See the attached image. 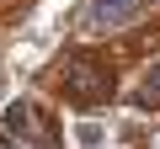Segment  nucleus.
<instances>
[{
    "label": "nucleus",
    "mask_w": 160,
    "mask_h": 149,
    "mask_svg": "<svg viewBox=\"0 0 160 149\" xmlns=\"http://www.w3.org/2000/svg\"><path fill=\"white\" fill-rule=\"evenodd\" d=\"M133 6H139V0H91L86 16H91V27H123L133 16Z\"/></svg>",
    "instance_id": "obj_2"
},
{
    "label": "nucleus",
    "mask_w": 160,
    "mask_h": 149,
    "mask_svg": "<svg viewBox=\"0 0 160 149\" xmlns=\"http://www.w3.org/2000/svg\"><path fill=\"white\" fill-rule=\"evenodd\" d=\"M139 101H149V107H160V69L149 74V85H144V96H139Z\"/></svg>",
    "instance_id": "obj_3"
},
{
    "label": "nucleus",
    "mask_w": 160,
    "mask_h": 149,
    "mask_svg": "<svg viewBox=\"0 0 160 149\" xmlns=\"http://www.w3.org/2000/svg\"><path fill=\"white\" fill-rule=\"evenodd\" d=\"M64 96L69 101H107L112 96V69L102 64V59H91V53H69V64H64Z\"/></svg>",
    "instance_id": "obj_1"
}]
</instances>
